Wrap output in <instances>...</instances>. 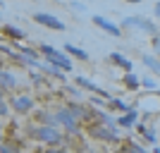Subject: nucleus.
<instances>
[{"mask_svg": "<svg viewBox=\"0 0 160 153\" xmlns=\"http://www.w3.org/2000/svg\"><path fill=\"white\" fill-rule=\"evenodd\" d=\"M48 153H65V151H55V148H53V151H48Z\"/></svg>", "mask_w": 160, "mask_h": 153, "instance_id": "c85d7f7f", "label": "nucleus"}, {"mask_svg": "<svg viewBox=\"0 0 160 153\" xmlns=\"http://www.w3.org/2000/svg\"><path fill=\"white\" fill-rule=\"evenodd\" d=\"M153 48H155V50L160 53V38H153Z\"/></svg>", "mask_w": 160, "mask_h": 153, "instance_id": "bb28decb", "label": "nucleus"}, {"mask_svg": "<svg viewBox=\"0 0 160 153\" xmlns=\"http://www.w3.org/2000/svg\"><path fill=\"white\" fill-rule=\"evenodd\" d=\"M29 134H33V139L43 141V144H50V146H58L62 141V134L55 129V127H38V129H29Z\"/></svg>", "mask_w": 160, "mask_h": 153, "instance_id": "f257e3e1", "label": "nucleus"}, {"mask_svg": "<svg viewBox=\"0 0 160 153\" xmlns=\"http://www.w3.org/2000/svg\"><path fill=\"white\" fill-rule=\"evenodd\" d=\"M38 122H43L46 127H55V122H58V120H55L53 115H48V113H38Z\"/></svg>", "mask_w": 160, "mask_h": 153, "instance_id": "4468645a", "label": "nucleus"}, {"mask_svg": "<svg viewBox=\"0 0 160 153\" xmlns=\"http://www.w3.org/2000/svg\"><path fill=\"white\" fill-rule=\"evenodd\" d=\"M91 136H96V139H115L112 134L108 132V129H103V127H91Z\"/></svg>", "mask_w": 160, "mask_h": 153, "instance_id": "9b49d317", "label": "nucleus"}, {"mask_svg": "<svg viewBox=\"0 0 160 153\" xmlns=\"http://www.w3.org/2000/svg\"><path fill=\"white\" fill-rule=\"evenodd\" d=\"M134 122H136V113H134V110H132V113H127L124 117H120V125L122 127H132Z\"/></svg>", "mask_w": 160, "mask_h": 153, "instance_id": "2eb2a0df", "label": "nucleus"}, {"mask_svg": "<svg viewBox=\"0 0 160 153\" xmlns=\"http://www.w3.org/2000/svg\"><path fill=\"white\" fill-rule=\"evenodd\" d=\"M41 53L46 55V58L53 62V65L62 67V69H72V62H69V58H67V55H62L60 50H55V48H50V46H41Z\"/></svg>", "mask_w": 160, "mask_h": 153, "instance_id": "f03ea898", "label": "nucleus"}, {"mask_svg": "<svg viewBox=\"0 0 160 153\" xmlns=\"http://www.w3.org/2000/svg\"><path fill=\"white\" fill-rule=\"evenodd\" d=\"M67 50L74 55V58H81V60H88V53L86 50H81V48H77V46H67Z\"/></svg>", "mask_w": 160, "mask_h": 153, "instance_id": "dca6fc26", "label": "nucleus"}, {"mask_svg": "<svg viewBox=\"0 0 160 153\" xmlns=\"http://www.w3.org/2000/svg\"><path fill=\"white\" fill-rule=\"evenodd\" d=\"M77 84H79L81 89H86V91H93V93H100V96H103V98H110V96H108L105 91H100V89L96 86V84H91V81L86 79V77H77Z\"/></svg>", "mask_w": 160, "mask_h": 153, "instance_id": "6e6552de", "label": "nucleus"}, {"mask_svg": "<svg viewBox=\"0 0 160 153\" xmlns=\"http://www.w3.org/2000/svg\"><path fill=\"white\" fill-rule=\"evenodd\" d=\"M124 84H127L129 89H139V84H141V81L136 79V77H134L132 72H127V77H124Z\"/></svg>", "mask_w": 160, "mask_h": 153, "instance_id": "a211bd4d", "label": "nucleus"}, {"mask_svg": "<svg viewBox=\"0 0 160 153\" xmlns=\"http://www.w3.org/2000/svg\"><path fill=\"white\" fill-rule=\"evenodd\" d=\"M129 3H141V0H129Z\"/></svg>", "mask_w": 160, "mask_h": 153, "instance_id": "c756f323", "label": "nucleus"}, {"mask_svg": "<svg viewBox=\"0 0 160 153\" xmlns=\"http://www.w3.org/2000/svg\"><path fill=\"white\" fill-rule=\"evenodd\" d=\"M0 153H19V146H17V144L5 141V144H0Z\"/></svg>", "mask_w": 160, "mask_h": 153, "instance_id": "f3484780", "label": "nucleus"}, {"mask_svg": "<svg viewBox=\"0 0 160 153\" xmlns=\"http://www.w3.org/2000/svg\"><path fill=\"white\" fill-rule=\"evenodd\" d=\"M110 105H112V108H117V110H127V105H124L122 100H117V98H112V100H110Z\"/></svg>", "mask_w": 160, "mask_h": 153, "instance_id": "4be33fe9", "label": "nucleus"}, {"mask_svg": "<svg viewBox=\"0 0 160 153\" xmlns=\"http://www.w3.org/2000/svg\"><path fill=\"white\" fill-rule=\"evenodd\" d=\"M41 69H43V72H50L53 77H58V79H65V77H62V72L58 69V67H53V65H41Z\"/></svg>", "mask_w": 160, "mask_h": 153, "instance_id": "6ab92c4d", "label": "nucleus"}, {"mask_svg": "<svg viewBox=\"0 0 160 153\" xmlns=\"http://www.w3.org/2000/svg\"><path fill=\"white\" fill-rule=\"evenodd\" d=\"M58 122H62L69 132H77V117L69 113V108H62L60 113H58Z\"/></svg>", "mask_w": 160, "mask_h": 153, "instance_id": "39448f33", "label": "nucleus"}, {"mask_svg": "<svg viewBox=\"0 0 160 153\" xmlns=\"http://www.w3.org/2000/svg\"><path fill=\"white\" fill-rule=\"evenodd\" d=\"M98 117H100V120H103V125H108V127H112V120H110V115H105V113H100Z\"/></svg>", "mask_w": 160, "mask_h": 153, "instance_id": "b1692460", "label": "nucleus"}, {"mask_svg": "<svg viewBox=\"0 0 160 153\" xmlns=\"http://www.w3.org/2000/svg\"><path fill=\"white\" fill-rule=\"evenodd\" d=\"M110 60H112L115 65H120L122 69H127V72H132V62H129L127 58H124V55H120V53H112V55H110Z\"/></svg>", "mask_w": 160, "mask_h": 153, "instance_id": "1a4fd4ad", "label": "nucleus"}, {"mask_svg": "<svg viewBox=\"0 0 160 153\" xmlns=\"http://www.w3.org/2000/svg\"><path fill=\"white\" fill-rule=\"evenodd\" d=\"M69 113H72L77 120H84V117H88V113H86L81 105H69Z\"/></svg>", "mask_w": 160, "mask_h": 153, "instance_id": "ddd939ff", "label": "nucleus"}, {"mask_svg": "<svg viewBox=\"0 0 160 153\" xmlns=\"http://www.w3.org/2000/svg\"><path fill=\"white\" fill-rule=\"evenodd\" d=\"M124 151H127V153H148L146 148L136 146V144H132V141H129V144H124Z\"/></svg>", "mask_w": 160, "mask_h": 153, "instance_id": "aec40b11", "label": "nucleus"}, {"mask_svg": "<svg viewBox=\"0 0 160 153\" xmlns=\"http://www.w3.org/2000/svg\"><path fill=\"white\" fill-rule=\"evenodd\" d=\"M143 134H146V139H148V141H155V134H153V129H146Z\"/></svg>", "mask_w": 160, "mask_h": 153, "instance_id": "393cba45", "label": "nucleus"}, {"mask_svg": "<svg viewBox=\"0 0 160 153\" xmlns=\"http://www.w3.org/2000/svg\"><path fill=\"white\" fill-rule=\"evenodd\" d=\"M14 110H19V113H27V110H31L33 108V100L29 98V96H17V98L12 100Z\"/></svg>", "mask_w": 160, "mask_h": 153, "instance_id": "0eeeda50", "label": "nucleus"}, {"mask_svg": "<svg viewBox=\"0 0 160 153\" xmlns=\"http://www.w3.org/2000/svg\"><path fill=\"white\" fill-rule=\"evenodd\" d=\"M0 115H7V103L5 100H0Z\"/></svg>", "mask_w": 160, "mask_h": 153, "instance_id": "a878e982", "label": "nucleus"}, {"mask_svg": "<svg viewBox=\"0 0 160 153\" xmlns=\"http://www.w3.org/2000/svg\"><path fill=\"white\" fill-rule=\"evenodd\" d=\"M155 14H158V17H160V3H158V5H155Z\"/></svg>", "mask_w": 160, "mask_h": 153, "instance_id": "cd10ccee", "label": "nucleus"}, {"mask_svg": "<svg viewBox=\"0 0 160 153\" xmlns=\"http://www.w3.org/2000/svg\"><path fill=\"white\" fill-rule=\"evenodd\" d=\"M17 81H14V77L10 72H0V89H12Z\"/></svg>", "mask_w": 160, "mask_h": 153, "instance_id": "9d476101", "label": "nucleus"}, {"mask_svg": "<svg viewBox=\"0 0 160 153\" xmlns=\"http://www.w3.org/2000/svg\"><path fill=\"white\" fill-rule=\"evenodd\" d=\"M93 22L98 24L100 29H105L108 33H112V36H120V27H115L112 22H108L105 17H100V14H96V17H93Z\"/></svg>", "mask_w": 160, "mask_h": 153, "instance_id": "423d86ee", "label": "nucleus"}, {"mask_svg": "<svg viewBox=\"0 0 160 153\" xmlns=\"http://www.w3.org/2000/svg\"><path fill=\"white\" fill-rule=\"evenodd\" d=\"M143 65H146V67H151L153 72H158V74H160V60H155V58L146 55V58H143Z\"/></svg>", "mask_w": 160, "mask_h": 153, "instance_id": "f8f14e48", "label": "nucleus"}, {"mask_svg": "<svg viewBox=\"0 0 160 153\" xmlns=\"http://www.w3.org/2000/svg\"><path fill=\"white\" fill-rule=\"evenodd\" d=\"M141 84H143L146 89H158V84H155L153 79H141Z\"/></svg>", "mask_w": 160, "mask_h": 153, "instance_id": "5701e85b", "label": "nucleus"}, {"mask_svg": "<svg viewBox=\"0 0 160 153\" xmlns=\"http://www.w3.org/2000/svg\"><path fill=\"white\" fill-rule=\"evenodd\" d=\"M33 19L38 22V24H43V27H48V29H55V31H65V24H62L58 17H53V14L36 12V14H33Z\"/></svg>", "mask_w": 160, "mask_h": 153, "instance_id": "7ed1b4c3", "label": "nucleus"}, {"mask_svg": "<svg viewBox=\"0 0 160 153\" xmlns=\"http://www.w3.org/2000/svg\"><path fill=\"white\" fill-rule=\"evenodd\" d=\"M0 98H2V89H0Z\"/></svg>", "mask_w": 160, "mask_h": 153, "instance_id": "7c9ffc66", "label": "nucleus"}, {"mask_svg": "<svg viewBox=\"0 0 160 153\" xmlns=\"http://www.w3.org/2000/svg\"><path fill=\"white\" fill-rule=\"evenodd\" d=\"M5 33H10V36H14V38H22V36H24L19 29H14V27H5Z\"/></svg>", "mask_w": 160, "mask_h": 153, "instance_id": "412c9836", "label": "nucleus"}, {"mask_svg": "<svg viewBox=\"0 0 160 153\" xmlns=\"http://www.w3.org/2000/svg\"><path fill=\"white\" fill-rule=\"evenodd\" d=\"M124 27H139L141 31H148V33L155 31V24H151V22H146V19H141V17H127V19H124Z\"/></svg>", "mask_w": 160, "mask_h": 153, "instance_id": "20e7f679", "label": "nucleus"}]
</instances>
